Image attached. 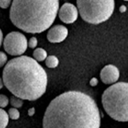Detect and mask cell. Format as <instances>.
<instances>
[{
  "label": "cell",
  "mask_w": 128,
  "mask_h": 128,
  "mask_svg": "<svg viewBox=\"0 0 128 128\" xmlns=\"http://www.w3.org/2000/svg\"><path fill=\"white\" fill-rule=\"evenodd\" d=\"M12 4V0H0V8L3 9L8 8Z\"/></svg>",
  "instance_id": "ac0fdd59"
},
{
  "label": "cell",
  "mask_w": 128,
  "mask_h": 128,
  "mask_svg": "<svg viewBox=\"0 0 128 128\" xmlns=\"http://www.w3.org/2000/svg\"><path fill=\"white\" fill-rule=\"evenodd\" d=\"M120 12L121 13H124V12H126V7H125L124 6H120Z\"/></svg>",
  "instance_id": "7402d4cb"
},
{
  "label": "cell",
  "mask_w": 128,
  "mask_h": 128,
  "mask_svg": "<svg viewBox=\"0 0 128 128\" xmlns=\"http://www.w3.org/2000/svg\"><path fill=\"white\" fill-rule=\"evenodd\" d=\"M9 122L8 113L2 108H0V128H6Z\"/></svg>",
  "instance_id": "7c38bea8"
},
{
  "label": "cell",
  "mask_w": 128,
  "mask_h": 128,
  "mask_svg": "<svg viewBox=\"0 0 128 128\" xmlns=\"http://www.w3.org/2000/svg\"><path fill=\"white\" fill-rule=\"evenodd\" d=\"M102 106L114 120L128 121V83L118 82L108 87L102 96Z\"/></svg>",
  "instance_id": "277c9868"
},
{
  "label": "cell",
  "mask_w": 128,
  "mask_h": 128,
  "mask_svg": "<svg viewBox=\"0 0 128 128\" xmlns=\"http://www.w3.org/2000/svg\"><path fill=\"white\" fill-rule=\"evenodd\" d=\"M48 56V54L46 52V50L42 48H38L36 49H35V50L33 51V57L34 60H36L37 62H42L43 60H45V59Z\"/></svg>",
  "instance_id": "30bf717a"
},
{
  "label": "cell",
  "mask_w": 128,
  "mask_h": 128,
  "mask_svg": "<svg viewBox=\"0 0 128 128\" xmlns=\"http://www.w3.org/2000/svg\"><path fill=\"white\" fill-rule=\"evenodd\" d=\"M2 42H3V33H2V31L0 29V47H1L2 44Z\"/></svg>",
  "instance_id": "44dd1931"
},
{
  "label": "cell",
  "mask_w": 128,
  "mask_h": 128,
  "mask_svg": "<svg viewBox=\"0 0 128 128\" xmlns=\"http://www.w3.org/2000/svg\"><path fill=\"white\" fill-rule=\"evenodd\" d=\"M120 77L118 69L114 65H107L100 72V78L104 84H112L115 83Z\"/></svg>",
  "instance_id": "9c48e42d"
},
{
  "label": "cell",
  "mask_w": 128,
  "mask_h": 128,
  "mask_svg": "<svg viewBox=\"0 0 128 128\" xmlns=\"http://www.w3.org/2000/svg\"><path fill=\"white\" fill-rule=\"evenodd\" d=\"M60 20L65 24H73L78 19V12L77 8L71 3H64L58 12Z\"/></svg>",
  "instance_id": "52a82bcc"
},
{
  "label": "cell",
  "mask_w": 128,
  "mask_h": 128,
  "mask_svg": "<svg viewBox=\"0 0 128 128\" xmlns=\"http://www.w3.org/2000/svg\"><path fill=\"white\" fill-rule=\"evenodd\" d=\"M6 88L15 96L35 101L46 91L48 76L40 64L28 56H20L8 61L2 72Z\"/></svg>",
  "instance_id": "7a4b0ae2"
},
{
  "label": "cell",
  "mask_w": 128,
  "mask_h": 128,
  "mask_svg": "<svg viewBox=\"0 0 128 128\" xmlns=\"http://www.w3.org/2000/svg\"><path fill=\"white\" fill-rule=\"evenodd\" d=\"M35 112H36V110H35V108H31L28 110V114L30 116H33L35 114Z\"/></svg>",
  "instance_id": "ffe728a7"
},
{
  "label": "cell",
  "mask_w": 128,
  "mask_h": 128,
  "mask_svg": "<svg viewBox=\"0 0 128 128\" xmlns=\"http://www.w3.org/2000/svg\"><path fill=\"white\" fill-rule=\"evenodd\" d=\"M77 7L85 22L97 25L111 18L114 10V0H77Z\"/></svg>",
  "instance_id": "5b68a950"
},
{
  "label": "cell",
  "mask_w": 128,
  "mask_h": 128,
  "mask_svg": "<svg viewBox=\"0 0 128 128\" xmlns=\"http://www.w3.org/2000/svg\"><path fill=\"white\" fill-rule=\"evenodd\" d=\"M3 46L8 54L20 56L26 50L28 42L26 36L21 32H12L4 38Z\"/></svg>",
  "instance_id": "8992f818"
},
{
  "label": "cell",
  "mask_w": 128,
  "mask_h": 128,
  "mask_svg": "<svg viewBox=\"0 0 128 128\" xmlns=\"http://www.w3.org/2000/svg\"><path fill=\"white\" fill-rule=\"evenodd\" d=\"M59 11V0H13L10 19L20 30L41 33L54 22Z\"/></svg>",
  "instance_id": "3957f363"
},
{
  "label": "cell",
  "mask_w": 128,
  "mask_h": 128,
  "mask_svg": "<svg viewBox=\"0 0 128 128\" xmlns=\"http://www.w3.org/2000/svg\"><path fill=\"white\" fill-rule=\"evenodd\" d=\"M68 36V29L62 25H56L50 28L47 34L48 40L51 43L63 42Z\"/></svg>",
  "instance_id": "ba28073f"
},
{
  "label": "cell",
  "mask_w": 128,
  "mask_h": 128,
  "mask_svg": "<svg viewBox=\"0 0 128 128\" xmlns=\"http://www.w3.org/2000/svg\"><path fill=\"white\" fill-rule=\"evenodd\" d=\"M124 1H126V2H128V0H124Z\"/></svg>",
  "instance_id": "cb8c5ba5"
},
{
  "label": "cell",
  "mask_w": 128,
  "mask_h": 128,
  "mask_svg": "<svg viewBox=\"0 0 128 128\" xmlns=\"http://www.w3.org/2000/svg\"><path fill=\"white\" fill-rule=\"evenodd\" d=\"M10 103L13 106V108H19L23 106L24 101H23V100H21V99L15 96H12L10 98Z\"/></svg>",
  "instance_id": "4fadbf2b"
},
{
  "label": "cell",
  "mask_w": 128,
  "mask_h": 128,
  "mask_svg": "<svg viewBox=\"0 0 128 128\" xmlns=\"http://www.w3.org/2000/svg\"><path fill=\"white\" fill-rule=\"evenodd\" d=\"M4 86V84H3V81H2V78H0V90H1Z\"/></svg>",
  "instance_id": "603a6c76"
},
{
  "label": "cell",
  "mask_w": 128,
  "mask_h": 128,
  "mask_svg": "<svg viewBox=\"0 0 128 128\" xmlns=\"http://www.w3.org/2000/svg\"><path fill=\"white\" fill-rule=\"evenodd\" d=\"M90 84L93 87H95L98 84V80L96 78H93L90 81Z\"/></svg>",
  "instance_id": "d6986e66"
},
{
  "label": "cell",
  "mask_w": 128,
  "mask_h": 128,
  "mask_svg": "<svg viewBox=\"0 0 128 128\" xmlns=\"http://www.w3.org/2000/svg\"><path fill=\"white\" fill-rule=\"evenodd\" d=\"M45 64L47 67L50 69H54L59 65V60L56 56L54 55H50L45 59Z\"/></svg>",
  "instance_id": "8fae6325"
},
{
  "label": "cell",
  "mask_w": 128,
  "mask_h": 128,
  "mask_svg": "<svg viewBox=\"0 0 128 128\" xmlns=\"http://www.w3.org/2000/svg\"><path fill=\"white\" fill-rule=\"evenodd\" d=\"M100 113L94 100L76 90L62 93L48 106L43 128H100Z\"/></svg>",
  "instance_id": "6da1fadb"
},
{
  "label": "cell",
  "mask_w": 128,
  "mask_h": 128,
  "mask_svg": "<svg viewBox=\"0 0 128 128\" xmlns=\"http://www.w3.org/2000/svg\"><path fill=\"white\" fill-rule=\"evenodd\" d=\"M9 103V100L6 95L0 94V108H6Z\"/></svg>",
  "instance_id": "9a60e30c"
},
{
  "label": "cell",
  "mask_w": 128,
  "mask_h": 128,
  "mask_svg": "<svg viewBox=\"0 0 128 128\" xmlns=\"http://www.w3.org/2000/svg\"><path fill=\"white\" fill-rule=\"evenodd\" d=\"M7 61H8L7 55L4 52L0 51V68L4 66L7 63Z\"/></svg>",
  "instance_id": "2e32d148"
},
{
  "label": "cell",
  "mask_w": 128,
  "mask_h": 128,
  "mask_svg": "<svg viewBox=\"0 0 128 128\" xmlns=\"http://www.w3.org/2000/svg\"><path fill=\"white\" fill-rule=\"evenodd\" d=\"M38 44V40L36 37H32L28 42V47L30 48H36Z\"/></svg>",
  "instance_id": "e0dca14e"
},
{
  "label": "cell",
  "mask_w": 128,
  "mask_h": 128,
  "mask_svg": "<svg viewBox=\"0 0 128 128\" xmlns=\"http://www.w3.org/2000/svg\"><path fill=\"white\" fill-rule=\"evenodd\" d=\"M8 117L12 120H18L20 118V112L18 108H11L8 109Z\"/></svg>",
  "instance_id": "5bb4252c"
}]
</instances>
